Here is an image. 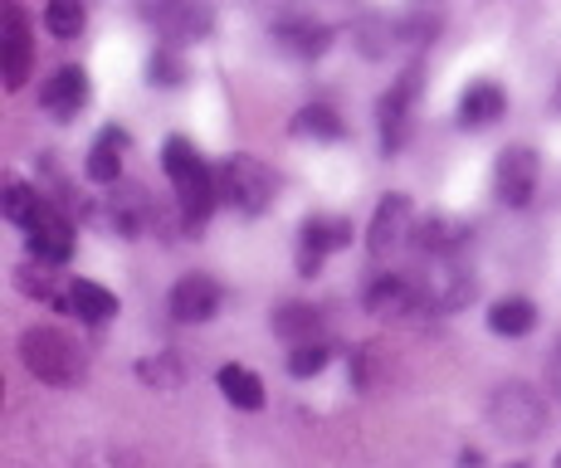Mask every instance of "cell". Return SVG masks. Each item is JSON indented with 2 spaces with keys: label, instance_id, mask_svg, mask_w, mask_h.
Wrapping results in <instances>:
<instances>
[{
  "label": "cell",
  "instance_id": "cell-1",
  "mask_svg": "<svg viewBox=\"0 0 561 468\" xmlns=\"http://www.w3.org/2000/svg\"><path fill=\"white\" fill-rule=\"evenodd\" d=\"M20 362L39 386H79L83 372H89L83 346L59 328H30L20 336Z\"/></svg>",
  "mask_w": 561,
  "mask_h": 468
},
{
  "label": "cell",
  "instance_id": "cell-2",
  "mask_svg": "<svg viewBox=\"0 0 561 468\" xmlns=\"http://www.w3.org/2000/svg\"><path fill=\"white\" fill-rule=\"evenodd\" d=\"M483 415H489L493 434L508 444H537L547 434V400H542V390H533L527 380H503L489 396Z\"/></svg>",
  "mask_w": 561,
  "mask_h": 468
},
{
  "label": "cell",
  "instance_id": "cell-3",
  "mask_svg": "<svg viewBox=\"0 0 561 468\" xmlns=\"http://www.w3.org/2000/svg\"><path fill=\"white\" fill-rule=\"evenodd\" d=\"M215 186H220V205L240 215H264L268 201H274V171L259 157H230L220 171H215Z\"/></svg>",
  "mask_w": 561,
  "mask_h": 468
},
{
  "label": "cell",
  "instance_id": "cell-4",
  "mask_svg": "<svg viewBox=\"0 0 561 468\" xmlns=\"http://www.w3.org/2000/svg\"><path fill=\"white\" fill-rule=\"evenodd\" d=\"M142 20L157 30L167 45H201L215 30L210 0H142Z\"/></svg>",
  "mask_w": 561,
  "mask_h": 468
},
{
  "label": "cell",
  "instance_id": "cell-5",
  "mask_svg": "<svg viewBox=\"0 0 561 468\" xmlns=\"http://www.w3.org/2000/svg\"><path fill=\"white\" fill-rule=\"evenodd\" d=\"M415 283H420V298H425V312H459V308H469L473 293H479V283L459 264V254L430 259V269Z\"/></svg>",
  "mask_w": 561,
  "mask_h": 468
},
{
  "label": "cell",
  "instance_id": "cell-6",
  "mask_svg": "<svg viewBox=\"0 0 561 468\" xmlns=\"http://www.w3.org/2000/svg\"><path fill=\"white\" fill-rule=\"evenodd\" d=\"M415 98H420V64H410L401 79L381 93L376 103V123H381V151L396 157V151L410 141V113H415Z\"/></svg>",
  "mask_w": 561,
  "mask_h": 468
},
{
  "label": "cell",
  "instance_id": "cell-7",
  "mask_svg": "<svg viewBox=\"0 0 561 468\" xmlns=\"http://www.w3.org/2000/svg\"><path fill=\"white\" fill-rule=\"evenodd\" d=\"M35 69V39H30V20L20 0H5V35H0V73H5V89L20 93L30 83Z\"/></svg>",
  "mask_w": 561,
  "mask_h": 468
},
{
  "label": "cell",
  "instance_id": "cell-8",
  "mask_svg": "<svg viewBox=\"0 0 561 468\" xmlns=\"http://www.w3.org/2000/svg\"><path fill=\"white\" fill-rule=\"evenodd\" d=\"M410 230H415L410 195H401V191L381 195V205H376V215H371V230H366V254H371L376 264H386V259L410 239Z\"/></svg>",
  "mask_w": 561,
  "mask_h": 468
},
{
  "label": "cell",
  "instance_id": "cell-9",
  "mask_svg": "<svg viewBox=\"0 0 561 468\" xmlns=\"http://www.w3.org/2000/svg\"><path fill=\"white\" fill-rule=\"evenodd\" d=\"M347 244H352V220H342V215H308L304 230H298V274L312 278L322 269V259Z\"/></svg>",
  "mask_w": 561,
  "mask_h": 468
},
{
  "label": "cell",
  "instance_id": "cell-10",
  "mask_svg": "<svg viewBox=\"0 0 561 468\" xmlns=\"http://www.w3.org/2000/svg\"><path fill=\"white\" fill-rule=\"evenodd\" d=\"M537 176H542L537 151L508 147V151H499V167H493V195H499L503 205H513V210H523V205L537 195Z\"/></svg>",
  "mask_w": 561,
  "mask_h": 468
},
{
  "label": "cell",
  "instance_id": "cell-11",
  "mask_svg": "<svg viewBox=\"0 0 561 468\" xmlns=\"http://www.w3.org/2000/svg\"><path fill=\"white\" fill-rule=\"evenodd\" d=\"M362 308L371 318H410V312H425V298H420V283L405 274H376L362 293Z\"/></svg>",
  "mask_w": 561,
  "mask_h": 468
},
{
  "label": "cell",
  "instance_id": "cell-12",
  "mask_svg": "<svg viewBox=\"0 0 561 468\" xmlns=\"http://www.w3.org/2000/svg\"><path fill=\"white\" fill-rule=\"evenodd\" d=\"M25 235H30V254H35V259H45V264H69L73 225H69V215H64L59 205H49V201L39 205V210L30 215Z\"/></svg>",
  "mask_w": 561,
  "mask_h": 468
},
{
  "label": "cell",
  "instance_id": "cell-13",
  "mask_svg": "<svg viewBox=\"0 0 561 468\" xmlns=\"http://www.w3.org/2000/svg\"><path fill=\"white\" fill-rule=\"evenodd\" d=\"M220 303H225V293L210 274H186V278H176V288H171L167 312L176 322H210L215 312H220Z\"/></svg>",
  "mask_w": 561,
  "mask_h": 468
},
{
  "label": "cell",
  "instance_id": "cell-14",
  "mask_svg": "<svg viewBox=\"0 0 561 468\" xmlns=\"http://www.w3.org/2000/svg\"><path fill=\"white\" fill-rule=\"evenodd\" d=\"M83 103H89V73H83L79 64H64V69H54L49 79L39 83V107H45L49 117H59V123L79 117Z\"/></svg>",
  "mask_w": 561,
  "mask_h": 468
},
{
  "label": "cell",
  "instance_id": "cell-15",
  "mask_svg": "<svg viewBox=\"0 0 561 468\" xmlns=\"http://www.w3.org/2000/svg\"><path fill=\"white\" fill-rule=\"evenodd\" d=\"M107 215H113V230L123 239H137L147 225H157V210H152V201H147L142 186H113V195H107Z\"/></svg>",
  "mask_w": 561,
  "mask_h": 468
},
{
  "label": "cell",
  "instance_id": "cell-16",
  "mask_svg": "<svg viewBox=\"0 0 561 468\" xmlns=\"http://www.w3.org/2000/svg\"><path fill=\"white\" fill-rule=\"evenodd\" d=\"M123 151H127L123 127H103V133L93 137L89 161H83V171H89L93 186H117V176H123Z\"/></svg>",
  "mask_w": 561,
  "mask_h": 468
},
{
  "label": "cell",
  "instance_id": "cell-17",
  "mask_svg": "<svg viewBox=\"0 0 561 468\" xmlns=\"http://www.w3.org/2000/svg\"><path fill=\"white\" fill-rule=\"evenodd\" d=\"M274 45L294 59H318L332 45V30L318 25V20H278L274 25Z\"/></svg>",
  "mask_w": 561,
  "mask_h": 468
},
{
  "label": "cell",
  "instance_id": "cell-18",
  "mask_svg": "<svg viewBox=\"0 0 561 468\" xmlns=\"http://www.w3.org/2000/svg\"><path fill=\"white\" fill-rule=\"evenodd\" d=\"M469 239H473V230L463 220H455V215H430V220L415 230V244H420V254H425V259L459 254Z\"/></svg>",
  "mask_w": 561,
  "mask_h": 468
},
{
  "label": "cell",
  "instance_id": "cell-19",
  "mask_svg": "<svg viewBox=\"0 0 561 468\" xmlns=\"http://www.w3.org/2000/svg\"><path fill=\"white\" fill-rule=\"evenodd\" d=\"M352 386L366 390V396H381L391 386V352L381 342H362L352 352Z\"/></svg>",
  "mask_w": 561,
  "mask_h": 468
},
{
  "label": "cell",
  "instance_id": "cell-20",
  "mask_svg": "<svg viewBox=\"0 0 561 468\" xmlns=\"http://www.w3.org/2000/svg\"><path fill=\"white\" fill-rule=\"evenodd\" d=\"M410 35L405 25H396V20H386V15H366L352 25V39H357V49L366 54V59H386L401 39Z\"/></svg>",
  "mask_w": 561,
  "mask_h": 468
},
{
  "label": "cell",
  "instance_id": "cell-21",
  "mask_svg": "<svg viewBox=\"0 0 561 468\" xmlns=\"http://www.w3.org/2000/svg\"><path fill=\"white\" fill-rule=\"evenodd\" d=\"M503 107H508V93H503L499 83H473V89L459 98V123L463 127H489V123L503 117Z\"/></svg>",
  "mask_w": 561,
  "mask_h": 468
},
{
  "label": "cell",
  "instance_id": "cell-22",
  "mask_svg": "<svg viewBox=\"0 0 561 468\" xmlns=\"http://www.w3.org/2000/svg\"><path fill=\"white\" fill-rule=\"evenodd\" d=\"M69 312H73V318H83V322H107L117 312V298L103 288V283L73 278L69 283Z\"/></svg>",
  "mask_w": 561,
  "mask_h": 468
},
{
  "label": "cell",
  "instance_id": "cell-23",
  "mask_svg": "<svg viewBox=\"0 0 561 468\" xmlns=\"http://www.w3.org/2000/svg\"><path fill=\"white\" fill-rule=\"evenodd\" d=\"M215 386L225 390V400L240 410H264V380H259L250 366H220V376H215Z\"/></svg>",
  "mask_w": 561,
  "mask_h": 468
},
{
  "label": "cell",
  "instance_id": "cell-24",
  "mask_svg": "<svg viewBox=\"0 0 561 468\" xmlns=\"http://www.w3.org/2000/svg\"><path fill=\"white\" fill-rule=\"evenodd\" d=\"M533 328H537L533 298H499L489 308V332L493 336H527Z\"/></svg>",
  "mask_w": 561,
  "mask_h": 468
},
{
  "label": "cell",
  "instance_id": "cell-25",
  "mask_svg": "<svg viewBox=\"0 0 561 468\" xmlns=\"http://www.w3.org/2000/svg\"><path fill=\"white\" fill-rule=\"evenodd\" d=\"M294 137H308V141H342V137H347V123L337 117V107L308 103V107H298V117H294Z\"/></svg>",
  "mask_w": 561,
  "mask_h": 468
},
{
  "label": "cell",
  "instance_id": "cell-26",
  "mask_svg": "<svg viewBox=\"0 0 561 468\" xmlns=\"http://www.w3.org/2000/svg\"><path fill=\"white\" fill-rule=\"evenodd\" d=\"M274 332L284 336L288 346H294V342H312V336L322 332V312L312 308V303H284V308L274 312Z\"/></svg>",
  "mask_w": 561,
  "mask_h": 468
},
{
  "label": "cell",
  "instance_id": "cell-27",
  "mask_svg": "<svg viewBox=\"0 0 561 468\" xmlns=\"http://www.w3.org/2000/svg\"><path fill=\"white\" fill-rule=\"evenodd\" d=\"M89 25V5L83 0H49L45 5V30L54 39H79Z\"/></svg>",
  "mask_w": 561,
  "mask_h": 468
},
{
  "label": "cell",
  "instance_id": "cell-28",
  "mask_svg": "<svg viewBox=\"0 0 561 468\" xmlns=\"http://www.w3.org/2000/svg\"><path fill=\"white\" fill-rule=\"evenodd\" d=\"M39 205H45V195H39L35 186H25L20 176H10V181H5V195H0V210H5V220H10V225H20V230H25L30 215H35Z\"/></svg>",
  "mask_w": 561,
  "mask_h": 468
},
{
  "label": "cell",
  "instance_id": "cell-29",
  "mask_svg": "<svg viewBox=\"0 0 561 468\" xmlns=\"http://www.w3.org/2000/svg\"><path fill=\"white\" fill-rule=\"evenodd\" d=\"M161 167H167L171 186H176V181H186L191 171H201L205 161H201V151L191 147L186 137H167V147H161Z\"/></svg>",
  "mask_w": 561,
  "mask_h": 468
},
{
  "label": "cell",
  "instance_id": "cell-30",
  "mask_svg": "<svg viewBox=\"0 0 561 468\" xmlns=\"http://www.w3.org/2000/svg\"><path fill=\"white\" fill-rule=\"evenodd\" d=\"M137 376L147 380V386H157V390H176L181 386V362L171 352H157V356H147V362H137Z\"/></svg>",
  "mask_w": 561,
  "mask_h": 468
},
{
  "label": "cell",
  "instance_id": "cell-31",
  "mask_svg": "<svg viewBox=\"0 0 561 468\" xmlns=\"http://www.w3.org/2000/svg\"><path fill=\"white\" fill-rule=\"evenodd\" d=\"M328 362H332V352L318 342V336H312V342H294V352H288V376L308 380V376H318Z\"/></svg>",
  "mask_w": 561,
  "mask_h": 468
},
{
  "label": "cell",
  "instance_id": "cell-32",
  "mask_svg": "<svg viewBox=\"0 0 561 468\" xmlns=\"http://www.w3.org/2000/svg\"><path fill=\"white\" fill-rule=\"evenodd\" d=\"M147 73H152V83H161V89H176V83L186 79V64H181L176 45H161L152 54V64H147Z\"/></svg>",
  "mask_w": 561,
  "mask_h": 468
},
{
  "label": "cell",
  "instance_id": "cell-33",
  "mask_svg": "<svg viewBox=\"0 0 561 468\" xmlns=\"http://www.w3.org/2000/svg\"><path fill=\"white\" fill-rule=\"evenodd\" d=\"M547 380H552V390H557V396H561V342H557L552 362H547Z\"/></svg>",
  "mask_w": 561,
  "mask_h": 468
}]
</instances>
